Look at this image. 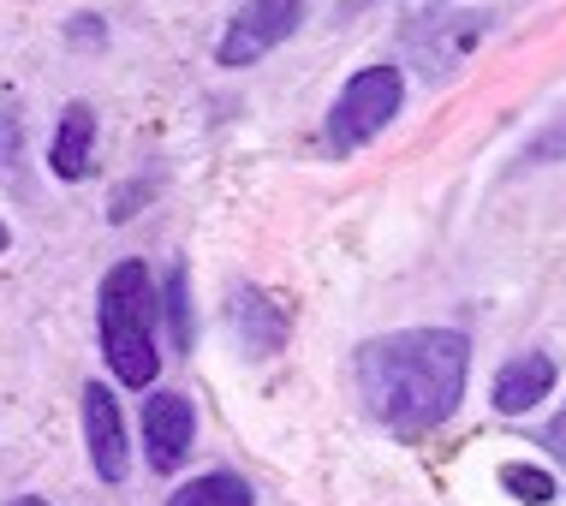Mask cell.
Returning <instances> with one entry per match:
<instances>
[{
	"instance_id": "6da1fadb",
	"label": "cell",
	"mask_w": 566,
	"mask_h": 506,
	"mask_svg": "<svg viewBox=\"0 0 566 506\" xmlns=\"http://www.w3.org/2000/svg\"><path fill=\"white\" fill-rule=\"evenodd\" d=\"M471 376V340L459 328H400L364 340L352 358L364 411L400 441H418L441 429L465 400Z\"/></svg>"
},
{
	"instance_id": "7a4b0ae2",
	"label": "cell",
	"mask_w": 566,
	"mask_h": 506,
	"mask_svg": "<svg viewBox=\"0 0 566 506\" xmlns=\"http://www.w3.org/2000/svg\"><path fill=\"white\" fill-rule=\"evenodd\" d=\"M102 351H108L114 363V381H126V388H149L161 370L156 358V293H149V268L126 256V263L108 268V281H102Z\"/></svg>"
},
{
	"instance_id": "3957f363",
	"label": "cell",
	"mask_w": 566,
	"mask_h": 506,
	"mask_svg": "<svg viewBox=\"0 0 566 506\" xmlns=\"http://www.w3.org/2000/svg\"><path fill=\"white\" fill-rule=\"evenodd\" d=\"M400 102H406L400 66H364V72H352V84L328 107V149H334V156L364 149L370 137L388 131V119H400Z\"/></svg>"
},
{
	"instance_id": "277c9868",
	"label": "cell",
	"mask_w": 566,
	"mask_h": 506,
	"mask_svg": "<svg viewBox=\"0 0 566 506\" xmlns=\"http://www.w3.org/2000/svg\"><path fill=\"white\" fill-rule=\"evenodd\" d=\"M304 24V0H244L227 24L216 60L221 66H256L263 54H274L286 36Z\"/></svg>"
},
{
	"instance_id": "5b68a950",
	"label": "cell",
	"mask_w": 566,
	"mask_h": 506,
	"mask_svg": "<svg viewBox=\"0 0 566 506\" xmlns=\"http://www.w3.org/2000/svg\"><path fill=\"white\" fill-rule=\"evenodd\" d=\"M84 441H90V465L102 483H126L132 458H126V418L114 405L108 381H90L84 388Z\"/></svg>"
},
{
	"instance_id": "8992f818",
	"label": "cell",
	"mask_w": 566,
	"mask_h": 506,
	"mask_svg": "<svg viewBox=\"0 0 566 506\" xmlns=\"http://www.w3.org/2000/svg\"><path fill=\"white\" fill-rule=\"evenodd\" d=\"M191 435H197V411L186 393H156L144 405V453L156 471H174L191 453Z\"/></svg>"
},
{
	"instance_id": "52a82bcc",
	"label": "cell",
	"mask_w": 566,
	"mask_h": 506,
	"mask_svg": "<svg viewBox=\"0 0 566 506\" xmlns=\"http://www.w3.org/2000/svg\"><path fill=\"white\" fill-rule=\"evenodd\" d=\"M548 388H555V358H543V351H525V358H513L507 370L495 376V411L518 418V411L543 405Z\"/></svg>"
},
{
	"instance_id": "ba28073f",
	"label": "cell",
	"mask_w": 566,
	"mask_h": 506,
	"mask_svg": "<svg viewBox=\"0 0 566 506\" xmlns=\"http://www.w3.org/2000/svg\"><path fill=\"white\" fill-rule=\"evenodd\" d=\"M233 328H239V346L256 351V358H269V351L286 346V316L274 310L263 293H251V286L233 293Z\"/></svg>"
},
{
	"instance_id": "9c48e42d",
	"label": "cell",
	"mask_w": 566,
	"mask_h": 506,
	"mask_svg": "<svg viewBox=\"0 0 566 506\" xmlns=\"http://www.w3.org/2000/svg\"><path fill=\"white\" fill-rule=\"evenodd\" d=\"M90 149H96V114H90L84 102H72L66 114H60L49 167H54L60 179H84V173H90Z\"/></svg>"
},
{
	"instance_id": "30bf717a",
	"label": "cell",
	"mask_w": 566,
	"mask_h": 506,
	"mask_svg": "<svg viewBox=\"0 0 566 506\" xmlns=\"http://www.w3.org/2000/svg\"><path fill=\"white\" fill-rule=\"evenodd\" d=\"M251 483L233 477V471H216V477H197L186 488H174V500L167 506H251Z\"/></svg>"
},
{
	"instance_id": "8fae6325",
	"label": "cell",
	"mask_w": 566,
	"mask_h": 506,
	"mask_svg": "<svg viewBox=\"0 0 566 506\" xmlns=\"http://www.w3.org/2000/svg\"><path fill=\"white\" fill-rule=\"evenodd\" d=\"M501 488H507V495H518V500H531V506H548V500H555V477H548L543 465H507V471H501Z\"/></svg>"
},
{
	"instance_id": "7c38bea8",
	"label": "cell",
	"mask_w": 566,
	"mask_h": 506,
	"mask_svg": "<svg viewBox=\"0 0 566 506\" xmlns=\"http://www.w3.org/2000/svg\"><path fill=\"white\" fill-rule=\"evenodd\" d=\"M167 328H174V346L191 351V293H186V268L167 274Z\"/></svg>"
},
{
	"instance_id": "4fadbf2b",
	"label": "cell",
	"mask_w": 566,
	"mask_h": 506,
	"mask_svg": "<svg viewBox=\"0 0 566 506\" xmlns=\"http://www.w3.org/2000/svg\"><path fill=\"white\" fill-rule=\"evenodd\" d=\"M525 161H566V107L555 119H548V126L531 137V149H525Z\"/></svg>"
},
{
	"instance_id": "5bb4252c",
	"label": "cell",
	"mask_w": 566,
	"mask_h": 506,
	"mask_svg": "<svg viewBox=\"0 0 566 506\" xmlns=\"http://www.w3.org/2000/svg\"><path fill=\"white\" fill-rule=\"evenodd\" d=\"M543 441H548V453H555V458H560V471H566V411H560L555 423H548V435H543Z\"/></svg>"
},
{
	"instance_id": "9a60e30c",
	"label": "cell",
	"mask_w": 566,
	"mask_h": 506,
	"mask_svg": "<svg viewBox=\"0 0 566 506\" xmlns=\"http://www.w3.org/2000/svg\"><path fill=\"white\" fill-rule=\"evenodd\" d=\"M7 244H12V233H7V221H0V251H7Z\"/></svg>"
}]
</instances>
